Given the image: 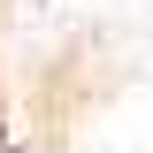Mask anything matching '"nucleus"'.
Returning <instances> with one entry per match:
<instances>
[{"instance_id":"obj_1","label":"nucleus","mask_w":153,"mask_h":153,"mask_svg":"<svg viewBox=\"0 0 153 153\" xmlns=\"http://www.w3.org/2000/svg\"><path fill=\"white\" fill-rule=\"evenodd\" d=\"M0 153H38L31 138H16V130H0Z\"/></svg>"}]
</instances>
